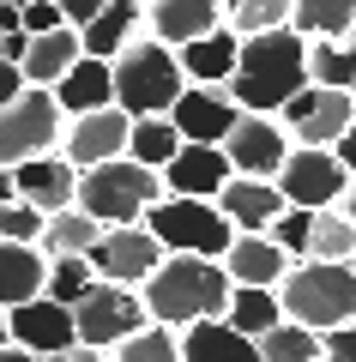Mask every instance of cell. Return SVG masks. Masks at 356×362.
<instances>
[{
	"label": "cell",
	"mask_w": 356,
	"mask_h": 362,
	"mask_svg": "<svg viewBox=\"0 0 356 362\" xmlns=\"http://www.w3.org/2000/svg\"><path fill=\"white\" fill-rule=\"evenodd\" d=\"M229 103L242 115H278L290 97L308 90V42L296 37L290 25L272 30V37H254L242 42V61L229 73Z\"/></svg>",
	"instance_id": "6da1fadb"
},
{
	"label": "cell",
	"mask_w": 356,
	"mask_h": 362,
	"mask_svg": "<svg viewBox=\"0 0 356 362\" xmlns=\"http://www.w3.org/2000/svg\"><path fill=\"white\" fill-rule=\"evenodd\" d=\"M229 278L217 259H188V254H169L163 266L145 278L139 302L151 314V326H169V332H188L200 320H224L229 308Z\"/></svg>",
	"instance_id": "7a4b0ae2"
},
{
	"label": "cell",
	"mask_w": 356,
	"mask_h": 362,
	"mask_svg": "<svg viewBox=\"0 0 356 362\" xmlns=\"http://www.w3.org/2000/svg\"><path fill=\"white\" fill-rule=\"evenodd\" d=\"M181 90H188L181 61L157 37H133L127 54L115 61V109L127 121H169V109L181 103Z\"/></svg>",
	"instance_id": "3957f363"
},
{
	"label": "cell",
	"mask_w": 356,
	"mask_h": 362,
	"mask_svg": "<svg viewBox=\"0 0 356 362\" xmlns=\"http://www.w3.org/2000/svg\"><path fill=\"white\" fill-rule=\"evenodd\" d=\"M278 308L290 326H308L314 338L338 332V326H356V272L350 266H290V278L278 284Z\"/></svg>",
	"instance_id": "277c9868"
},
{
	"label": "cell",
	"mask_w": 356,
	"mask_h": 362,
	"mask_svg": "<svg viewBox=\"0 0 356 362\" xmlns=\"http://www.w3.org/2000/svg\"><path fill=\"white\" fill-rule=\"evenodd\" d=\"M151 206H163V175L139 169L133 157H115V163H97L79 175V211L97 218L103 230H133V223H145Z\"/></svg>",
	"instance_id": "5b68a950"
},
{
	"label": "cell",
	"mask_w": 356,
	"mask_h": 362,
	"mask_svg": "<svg viewBox=\"0 0 356 362\" xmlns=\"http://www.w3.org/2000/svg\"><path fill=\"white\" fill-rule=\"evenodd\" d=\"M145 230L163 242V254H188V259H217L224 266L229 242H236V230H229V218L217 206H205V199H163V206L145 211Z\"/></svg>",
	"instance_id": "8992f818"
},
{
	"label": "cell",
	"mask_w": 356,
	"mask_h": 362,
	"mask_svg": "<svg viewBox=\"0 0 356 362\" xmlns=\"http://www.w3.org/2000/svg\"><path fill=\"white\" fill-rule=\"evenodd\" d=\"M61 133H67V115H61V103H54V90H30L25 85L18 103L0 109V169L54 157L61 151Z\"/></svg>",
	"instance_id": "52a82bcc"
},
{
	"label": "cell",
	"mask_w": 356,
	"mask_h": 362,
	"mask_svg": "<svg viewBox=\"0 0 356 362\" xmlns=\"http://www.w3.org/2000/svg\"><path fill=\"white\" fill-rule=\"evenodd\" d=\"M73 326H79V350H103V356H115L133 332H145V326H151V314H145L139 290L91 284V296L73 308Z\"/></svg>",
	"instance_id": "ba28073f"
},
{
	"label": "cell",
	"mask_w": 356,
	"mask_h": 362,
	"mask_svg": "<svg viewBox=\"0 0 356 362\" xmlns=\"http://www.w3.org/2000/svg\"><path fill=\"white\" fill-rule=\"evenodd\" d=\"M278 127L290 133L296 151H332V145L356 127V97H350V90L308 85L302 97H290V103L278 109Z\"/></svg>",
	"instance_id": "9c48e42d"
},
{
	"label": "cell",
	"mask_w": 356,
	"mask_h": 362,
	"mask_svg": "<svg viewBox=\"0 0 356 362\" xmlns=\"http://www.w3.org/2000/svg\"><path fill=\"white\" fill-rule=\"evenodd\" d=\"M91 272H97V284H115V290H145V278H151L157 266H163V242H157L145 223H133V230H103V242L91 247Z\"/></svg>",
	"instance_id": "30bf717a"
},
{
	"label": "cell",
	"mask_w": 356,
	"mask_h": 362,
	"mask_svg": "<svg viewBox=\"0 0 356 362\" xmlns=\"http://www.w3.org/2000/svg\"><path fill=\"white\" fill-rule=\"evenodd\" d=\"M290 133L278 127V115H242L236 133L224 139L229 157V175H248V181H278V169L290 163Z\"/></svg>",
	"instance_id": "8fae6325"
},
{
	"label": "cell",
	"mask_w": 356,
	"mask_h": 362,
	"mask_svg": "<svg viewBox=\"0 0 356 362\" xmlns=\"http://www.w3.org/2000/svg\"><path fill=\"white\" fill-rule=\"evenodd\" d=\"M350 187V175L338 169L332 151H290V163L278 169V194L290 211H332Z\"/></svg>",
	"instance_id": "7c38bea8"
},
{
	"label": "cell",
	"mask_w": 356,
	"mask_h": 362,
	"mask_svg": "<svg viewBox=\"0 0 356 362\" xmlns=\"http://www.w3.org/2000/svg\"><path fill=\"white\" fill-rule=\"evenodd\" d=\"M236 121H242V109L229 103V90H217V85H188L181 103L169 109V127L181 133V145H212V151H224Z\"/></svg>",
	"instance_id": "4fadbf2b"
},
{
	"label": "cell",
	"mask_w": 356,
	"mask_h": 362,
	"mask_svg": "<svg viewBox=\"0 0 356 362\" xmlns=\"http://www.w3.org/2000/svg\"><path fill=\"white\" fill-rule=\"evenodd\" d=\"M127 133H133V121L121 115V109L79 115V121H67V133H61V157L79 169V175H85V169H97V163L127 157Z\"/></svg>",
	"instance_id": "5bb4252c"
},
{
	"label": "cell",
	"mask_w": 356,
	"mask_h": 362,
	"mask_svg": "<svg viewBox=\"0 0 356 362\" xmlns=\"http://www.w3.org/2000/svg\"><path fill=\"white\" fill-rule=\"evenodd\" d=\"M6 332H13L18 350H30V356H67V350H79V326H73V308H61V302L37 296L25 302V308L6 314Z\"/></svg>",
	"instance_id": "9a60e30c"
},
{
	"label": "cell",
	"mask_w": 356,
	"mask_h": 362,
	"mask_svg": "<svg viewBox=\"0 0 356 362\" xmlns=\"http://www.w3.org/2000/svg\"><path fill=\"white\" fill-rule=\"evenodd\" d=\"M229 187V157L212 145H181V157L163 169V199H205L217 206V194Z\"/></svg>",
	"instance_id": "2e32d148"
},
{
	"label": "cell",
	"mask_w": 356,
	"mask_h": 362,
	"mask_svg": "<svg viewBox=\"0 0 356 362\" xmlns=\"http://www.w3.org/2000/svg\"><path fill=\"white\" fill-rule=\"evenodd\" d=\"M13 187H18L25 206L42 211V218L79 206V169L67 163L61 151H54V157H37V163H18V169H13Z\"/></svg>",
	"instance_id": "e0dca14e"
},
{
	"label": "cell",
	"mask_w": 356,
	"mask_h": 362,
	"mask_svg": "<svg viewBox=\"0 0 356 362\" xmlns=\"http://www.w3.org/2000/svg\"><path fill=\"white\" fill-rule=\"evenodd\" d=\"M145 30L163 49H188V42L224 30V0H157V6H145Z\"/></svg>",
	"instance_id": "ac0fdd59"
},
{
	"label": "cell",
	"mask_w": 356,
	"mask_h": 362,
	"mask_svg": "<svg viewBox=\"0 0 356 362\" xmlns=\"http://www.w3.org/2000/svg\"><path fill=\"white\" fill-rule=\"evenodd\" d=\"M217 211L229 218V230L236 235H266L272 223L284 218V194H278V181H248V175H229V187L217 194Z\"/></svg>",
	"instance_id": "d6986e66"
},
{
	"label": "cell",
	"mask_w": 356,
	"mask_h": 362,
	"mask_svg": "<svg viewBox=\"0 0 356 362\" xmlns=\"http://www.w3.org/2000/svg\"><path fill=\"white\" fill-rule=\"evenodd\" d=\"M224 278L236 290H278L290 278V259L272 247V235H236L224 254Z\"/></svg>",
	"instance_id": "ffe728a7"
},
{
	"label": "cell",
	"mask_w": 356,
	"mask_h": 362,
	"mask_svg": "<svg viewBox=\"0 0 356 362\" xmlns=\"http://www.w3.org/2000/svg\"><path fill=\"white\" fill-rule=\"evenodd\" d=\"M54 103H61L67 121L97 115V109H115V66L109 61H79L73 73L54 85Z\"/></svg>",
	"instance_id": "44dd1931"
},
{
	"label": "cell",
	"mask_w": 356,
	"mask_h": 362,
	"mask_svg": "<svg viewBox=\"0 0 356 362\" xmlns=\"http://www.w3.org/2000/svg\"><path fill=\"white\" fill-rule=\"evenodd\" d=\"M145 25V6L139 0H109L103 6V18L91 30H79V49H85V61H121L127 54V42H133V30Z\"/></svg>",
	"instance_id": "7402d4cb"
},
{
	"label": "cell",
	"mask_w": 356,
	"mask_h": 362,
	"mask_svg": "<svg viewBox=\"0 0 356 362\" xmlns=\"http://www.w3.org/2000/svg\"><path fill=\"white\" fill-rule=\"evenodd\" d=\"M79 61H85V49H79V30L61 25V30H49V37H30V54H25V66H18V73H25L30 90H54Z\"/></svg>",
	"instance_id": "603a6c76"
},
{
	"label": "cell",
	"mask_w": 356,
	"mask_h": 362,
	"mask_svg": "<svg viewBox=\"0 0 356 362\" xmlns=\"http://www.w3.org/2000/svg\"><path fill=\"white\" fill-rule=\"evenodd\" d=\"M176 61H181V78H188V85H217L224 90L229 73H236V61H242V42L229 37V30H212V37L176 49Z\"/></svg>",
	"instance_id": "cb8c5ba5"
},
{
	"label": "cell",
	"mask_w": 356,
	"mask_h": 362,
	"mask_svg": "<svg viewBox=\"0 0 356 362\" xmlns=\"http://www.w3.org/2000/svg\"><path fill=\"white\" fill-rule=\"evenodd\" d=\"M181 362H260V344L242 338L229 320H200L181 332Z\"/></svg>",
	"instance_id": "d4e9b609"
},
{
	"label": "cell",
	"mask_w": 356,
	"mask_h": 362,
	"mask_svg": "<svg viewBox=\"0 0 356 362\" xmlns=\"http://www.w3.org/2000/svg\"><path fill=\"white\" fill-rule=\"evenodd\" d=\"M42 284H49V259H42L37 247L0 242V308L13 314V308H25V302H37Z\"/></svg>",
	"instance_id": "484cf974"
},
{
	"label": "cell",
	"mask_w": 356,
	"mask_h": 362,
	"mask_svg": "<svg viewBox=\"0 0 356 362\" xmlns=\"http://www.w3.org/2000/svg\"><path fill=\"white\" fill-rule=\"evenodd\" d=\"M290 30L302 42H350L356 0H290Z\"/></svg>",
	"instance_id": "4316f807"
},
{
	"label": "cell",
	"mask_w": 356,
	"mask_h": 362,
	"mask_svg": "<svg viewBox=\"0 0 356 362\" xmlns=\"http://www.w3.org/2000/svg\"><path fill=\"white\" fill-rule=\"evenodd\" d=\"M103 242V223L97 218H85V211H54L49 223H42V242H37V254L42 259H85L91 247Z\"/></svg>",
	"instance_id": "83f0119b"
},
{
	"label": "cell",
	"mask_w": 356,
	"mask_h": 362,
	"mask_svg": "<svg viewBox=\"0 0 356 362\" xmlns=\"http://www.w3.org/2000/svg\"><path fill=\"white\" fill-rule=\"evenodd\" d=\"M290 25V0H224V30L236 42L272 37V30Z\"/></svg>",
	"instance_id": "f1b7e54d"
},
{
	"label": "cell",
	"mask_w": 356,
	"mask_h": 362,
	"mask_svg": "<svg viewBox=\"0 0 356 362\" xmlns=\"http://www.w3.org/2000/svg\"><path fill=\"white\" fill-rule=\"evenodd\" d=\"M224 320L236 326L242 338H266L272 326H284V308H278V290H229V308H224Z\"/></svg>",
	"instance_id": "f546056e"
},
{
	"label": "cell",
	"mask_w": 356,
	"mask_h": 362,
	"mask_svg": "<svg viewBox=\"0 0 356 362\" xmlns=\"http://www.w3.org/2000/svg\"><path fill=\"white\" fill-rule=\"evenodd\" d=\"M127 157H133L139 169H151V175H163V169L181 157V133L169 127V121H133V133H127Z\"/></svg>",
	"instance_id": "4dcf8cb0"
},
{
	"label": "cell",
	"mask_w": 356,
	"mask_h": 362,
	"mask_svg": "<svg viewBox=\"0 0 356 362\" xmlns=\"http://www.w3.org/2000/svg\"><path fill=\"white\" fill-rule=\"evenodd\" d=\"M308 85L356 97V49L350 42H308Z\"/></svg>",
	"instance_id": "1f68e13d"
},
{
	"label": "cell",
	"mask_w": 356,
	"mask_h": 362,
	"mask_svg": "<svg viewBox=\"0 0 356 362\" xmlns=\"http://www.w3.org/2000/svg\"><path fill=\"white\" fill-rule=\"evenodd\" d=\"M308 259H314V266H350V259H356V230L338 218V211H314Z\"/></svg>",
	"instance_id": "d6a6232c"
},
{
	"label": "cell",
	"mask_w": 356,
	"mask_h": 362,
	"mask_svg": "<svg viewBox=\"0 0 356 362\" xmlns=\"http://www.w3.org/2000/svg\"><path fill=\"white\" fill-rule=\"evenodd\" d=\"M91 284H97L91 259H49V284H42V296L61 302V308H79V302L91 296Z\"/></svg>",
	"instance_id": "836d02e7"
},
{
	"label": "cell",
	"mask_w": 356,
	"mask_h": 362,
	"mask_svg": "<svg viewBox=\"0 0 356 362\" xmlns=\"http://www.w3.org/2000/svg\"><path fill=\"white\" fill-rule=\"evenodd\" d=\"M260 362H320V338L308 332V326H272L266 338H260Z\"/></svg>",
	"instance_id": "e575fe53"
},
{
	"label": "cell",
	"mask_w": 356,
	"mask_h": 362,
	"mask_svg": "<svg viewBox=\"0 0 356 362\" xmlns=\"http://www.w3.org/2000/svg\"><path fill=\"white\" fill-rule=\"evenodd\" d=\"M115 362H181V332H169V326H145V332H133L127 344L115 350Z\"/></svg>",
	"instance_id": "d590c367"
},
{
	"label": "cell",
	"mask_w": 356,
	"mask_h": 362,
	"mask_svg": "<svg viewBox=\"0 0 356 362\" xmlns=\"http://www.w3.org/2000/svg\"><path fill=\"white\" fill-rule=\"evenodd\" d=\"M42 211L25 206V199H13V206H0V242H13V247H37L42 242Z\"/></svg>",
	"instance_id": "8d00e7d4"
},
{
	"label": "cell",
	"mask_w": 356,
	"mask_h": 362,
	"mask_svg": "<svg viewBox=\"0 0 356 362\" xmlns=\"http://www.w3.org/2000/svg\"><path fill=\"white\" fill-rule=\"evenodd\" d=\"M18 18H25V37H49V30H61V0H25L18 6Z\"/></svg>",
	"instance_id": "74e56055"
},
{
	"label": "cell",
	"mask_w": 356,
	"mask_h": 362,
	"mask_svg": "<svg viewBox=\"0 0 356 362\" xmlns=\"http://www.w3.org/2000/svg\"><path fill=\"white\" fill-rule=\"evenodd\" d=\"M320 362H356V326H338L320 338Z\"/></svg>",
	"instance_id": "f35d334b"
},
{
	"label": "cell",
	"mask_w": 356,
	"mask_h": 362,
	"mask_svg": "<svg viewBox=\"0 0 356 362\" xmlns=\"http://www.w3.org/2000/svg\"><path fill=\"white\" fill-rule=\"evenodd\" d=\"M18 97H25V73L0 61V109H6V103H18Z\"/></svg>",
	"instance_id": "ab89813d"
},
{
	"label": "cell",
	"mask_w": 356,
	"mask_h": 362,
	"mask_svg": "<svg viewBox=\"0 0 356 362\" xmlns=\"http://www.w3.org/2000/svg\"><path fill=\"white\" fill-rule=\"evenodd\" d=\"M332 157H338V169H344V175H350V181H356V127H350V133H344V139H338V145H332Z\"/></svg>",
	"instance_id": "60d3db41"
},
{
	"label": "cell",
	"mask_w": 356,
	"mask_h": 362,
	"mask_svg": "<svg viewBox=\"0 0 356 362\" xmlns=\"http://www.w3.org/2000/svg\"><path fill=\"white\" fill-rule=\"evenodd\" d=\"M332 211H338V218H344V223H350V230H356V181H350V187H344V199H338V206H332Z\"/></svg>",
	"instance_id": "b9f144b4"
},
{
	"label": "cell",
	"mask_w": 356,
	"mask_h": 362,
	"mask_svg": "<svg viewBox=\"0 0 356 362\" xmlns=\"http://www.w3.org/2000/svg\"><path fill=\"white\" fill-rule=\"evenodd\" d=\"M49 362H115V356H103V350H67V356H49Z\"/></svg>",
	"instance_id": "7bdbcfd3"
},
{
	"label": "cell",
	"mask_w": 356,
	"mask_h": 362,
	"mask_svg": "<svg viewBox=\"0 0 356 362\" xmlns=\"http://www.w3.org/2000/svg\"><path fill=\"white\" fill-rule=\"evenodd\" d=\"M18 199V187H13V169H0V206H13Z\"/></svg>",
	"instance_id": "ee69618b"
},
{
	"label": "cell",
	"mask_w": 356,
	"mask_h": 362,
	"mask_svg": "<svg viewBox=\"0 0 356 362\" xmlns=\"http://www.w3.org/2000/svg\"><path fill=\"white\" fill-rule=\"evenodd\" d=\"M0 362H42V356H30V350H18V344H6V350H0Z\"/></svg>",
	"instance_id": "f6af8a7d"
},
{
	"label": "cell",
	"mask_w": 356,
	"mask_h": 362,
	"mask_svg": "<svg viewBox=\"0 0 356 362\" xmlns=\"http://www.w3.org/2000/svg\"><path fill=\"white\" fill-rule=\"evenodd\" d=\"M6 344H13V332H6V308H0V350H6Z\"/></svg>",
	"instance_id": "bcb514c9"
},
{
	"label": "cell",
	"mask_w": 356,
	"mask_h": 362,
	"mask_svg": "<svg viewBox=\"0 0 356 362\" xmlns=\"http://www.w3.org/2000/svg\"><path fill=\"white\" fill-rule=\"evenodd\" d=\"M350 49H356V30H350Z\"/></svg>",
	"instance_id": "7dc6e473"
},
{
	"label": "cell",
	"mask_w": 356,
	"mask_h": 362,
	"mask_svg": "<svg viewBox=\"0 0 356 362\" xmlns=\"http://www.w3.org/2000/svg\"><path fill=\"white\" fill-rule=\"evenodd\" d=\"M350 272H356V259H350Z\"/></svg>",
	"instance_id": "c3c4849f"
}]
</instances>
